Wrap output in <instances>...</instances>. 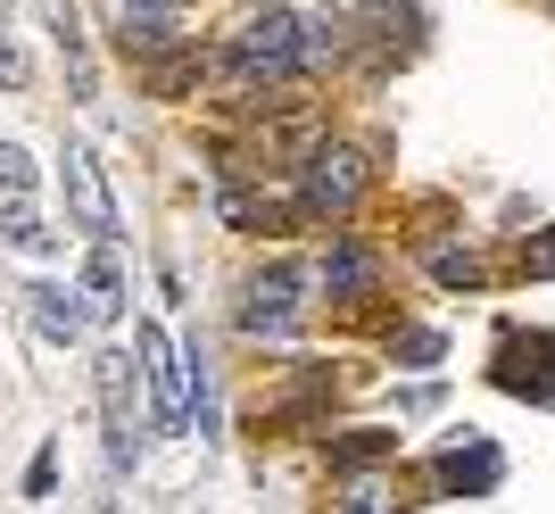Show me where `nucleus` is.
<instances>
[{
    "label": "nucleus",
    "instance_id": "5",
    "mask_svg": "<svg viewBox=\"0 0 555 514\" xmlns=\"http://www.w3.org/2000/svg\"><path fill=\"white\" fill-rule=\"evenodd\" d=\"M299 291H307V274L299 266H274V274H257L249 282V307H241V332H249V340H282V332L299 324Z\"/></svg>",
    "mask_w": 555,
    "mask_h": 514
},
{
    "label": "nucleus",
    "instance_id": "2",
    "mask_svg": "<svg viewBox=\"0 0 555 514\" xmlns=\"http://www.w3.org/2000/svg\"><path fill=\"white\" fill-rule=\"evenodd\" d=\"M365 200V158L348 150V141H324V150H307V166H299V216H348Z\"/></svg>",
    "mask_w": 555,
    "mask_h": 514
},
{
    "label": "nucleus",
    "instance_id": "14",
    "mask_svg": "<svg viewBox=\"0 0 555 514\" xmlns=\"http://www.w3.org/2000/svg\"><path fill=\"white\" fill-rule=\"evenodd\" d=\"M431 274H440L448 291H481V257H473V249H440V257H431Z\"/></svg>",
    "mask_w": 555,
    "mask_h": 514
},
{
    "label": "nucleus",
    "instance_id": "6",
    "mask_svg": "<svg viewBox=\"0 0 555 514\" xmlns=\"http://www.w3.org/2000/svg\"><path fill=\"white\" fill-rule=\"evenodd\" d=\"M67 208H75V224L92 241H116V200H108V175H100V158L83 150V141H67Z\"/></svg>",
    "mask_w": 555,
    "mask_h": 514
},
{
    "label": "nucleus",
    "instance_id": "19",
    "mask_svg": "<svg viewBox=\"0 0 555 514\" xmlns=\"http://www.w3.org/2000/svg\"><path fill=\"white\" fill-rule=\"evenodd\" d=\"M0 9H9V0H0Z\"/></svg>",
    "mask_w": 555,
    "mask_h": 514
},
{
    "label": "nucleus",
    "instance_id": "11",
    "mask_svg": "<svg viewBox=\"0 0 555 514\" xmlns=\"http://www.w3.org/2000/svg\"><path fill=\"white\" fill-rule=\"evenodd\" d=\"M373 274H382V266H373L365 241H332V257H324V274H315V282H324L332 299H365Z\"/></svg>",
    "mask_w": 555,
    "mask_h": 514
},
{
    "label": "nucleus",
    "instance_id": "4",
    "mask_svg": "<svg viewBox=\"0 0 555 514\" xmlns=\"http://www.w3.org/2000/svg\"><path fill=\"white\" fill-rule=\"evenodd\" d=\"M133 349H141V374H150V398H158V423H166V432H183V423H191V357L166 340V324H141Z\"/></svg>",
    "mask_w": 555,
    "mask_h": 514
},
{
    "label": "nucleus",
    "instance_id": "17",
    "mask_svg": "<svg viewBox=\"0 0 555 514\" xmlns=\"http://www.w3.org/2000/svg\"><path fill=\"white\" fill-rule=\"evenodd\" d=\"M522 274H555V233H547V241H531V249H522Z\"/></svg>",
    "mask_w": 555,
    "mask_h": 514
},
{
    "label": "nucleus",
    "instance_id": "7",
    "mask_svg": "<svg viewBox=\"0 0 555 514\" xmlns=\"http://www.w3.org/2000/svg\"><path fill=\"white\" fill-rule=\"evenodd\" d=\"M431 481H440L448 498H489L498 481H506V457H498L489 440H473V448H440V457H431Z\"/></svg>",
    "mask_w": 555,
    "mask_h": 514
},
{
    "label": "nucleus",
    "instance_id": "3",
    "mask_svg": "<svg viewBox=\"0 0 555 514\" xmlns=\"http://www.w3.org/2000/svg\"><path fill=\"white\" fill-rule=\"evenodd\" d=\"M92 382H100V415H108V465H116V473H133V465H141L133 357H125V349H100V357H92Z\"/></svg>",
    "mask_w": 555,
    "mask_h": 514
},
{
    "label": "nucleus",
    "instance_id": "1",
    "mask_svg": "<svg viewBox=\"0 0 555 514\" xmlns=\"http://www.w3.org/2000/svg\"><path fill=\"white\" fill-rule=\"evenodd\" d=\"M224 67L241 75V83H282V75L307 67V25L291 17V9H257V17H241V34L224 42Z\"/></svg>",
    "mask_w": 555,
    "mask_h": 514
},
{
    "label": "nucleus",
    "instance_id": "9",
    "mask_svg": "<svg viewBox=\"0 0 555 514\" xmlns=\"http://www.w3.org/2000/svg\"><path fill=\"white\" fill-rule=\"evenodd\" d=\"M183 17V0H116V42L125 50H158Z\"/></svg>",
    "mask_w": 555,
    "mask_h": 514
},
{
    "label": "nucleus",
    "instance_id": "18",
    "mask_svg": "<svg viewBox=\"0 0 555 514\" xmlns=\"http://www.w3.org/2000/svg\"><path fill=\"white\" fill-rule=\"evenodd\" d=\"M0 83H25V59H17V42H9V25H0Z\"/></svg>",
    "mask_w": 555,
    "mask_h": 514
},
{
    "label": "nucleus",
    "instance_id": "13",
    "mask_svg": "<svg viewBox=\"0 0 555 514\" xmlns=\"http://www.w3.org/2000/svg\"><path fill=\"white\" fill-rule=\"evenodd\" d=\"M0 200H34V158L17 141H0Z\"/></svg>",
    "mask_w": 555,
    "mask_h": 514
},
{
    "label": "nucleus",
    "instance_id": "8",
    "mask_svg": "<svg viewBox=\"0 0 555 514\" xmlns=\"http://www.w3.org/2000/svg\"><path fill=\"white\" fill-rule=\"evenodd\" d=\"M25 316H34V332H42L50 349H75L83 324H92V307L75 299V291H59V282H34V291H25Z\"/></svg>",
    "mask_w": 555,
    "mask_h": 514
},
{
    "label": "nucleus",
    "instance_id": "15",
    "mask_svg": "<svg viewBox=\"0 0 555 514\" xmlns=\"http://www.w3.org/2000/svg\"><path fill=\"white\" fill-rule=\"evenodd\" d=\"M440 349H448L440 332H406V340H398V357H415V365H431V357H440Z\"/></svg>",
    "mask_w": 555,
    "mask_h": 514
},
{
    "label": "nucleus",
    "instance_id": "16",
    "mask_svg": "<svg viewBox=\"0 0 555 514\" xmlns=\"http://www.w3.org/2000/svg\"><path fill=\"white\" fill-rule=\"evenodd\" d=\"M50 481H59V457L42 448V457H34V473H25V498H50Z\"/></svg>",
    "mask_w": 555,
    "mask_h": 514
},
{
    "label": "nucleus",
    "instance_id": "12",
    "mask_svg": "<svg viewBox=\"0 0 555 514\" xmlns=\"http://www.w3.org/2000/svg\"><path fill=\"white\" fill-rule=\"evenodd\" d=\"M42 17H50V34H59L67 75H75V100H92L100 83H92V50H83V25H75V0H42Z\"/></svg>",
    "mask_w": 555,
    "mask_h": 514
},
{
    "label": "nucleus",
    "instance_id": "10",
    "mask_svg": "<svg viewBox=\"0 0 555 514\" xmlns=\"http://www.w3.org/2000/svg\"><path fill=\"white\" fill-rule=\"evenodd\" d=\"M83 307H92V324H116V316H125V266H116V241H100L92 266H83Z\"/></svg>",
    "mask_w": 555,
    "mask_h": 514
}]
</instances>
